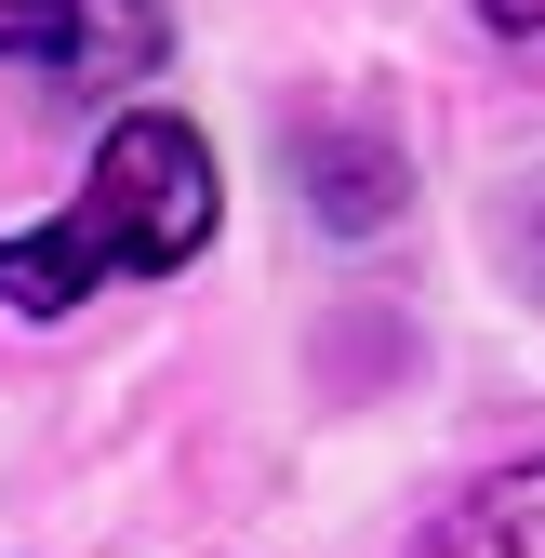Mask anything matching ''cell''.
Wrapping results in <instances>:
<instances>
[{
    "instance_id": "4",
    "label": "cell",
    "mask_w": 545,
    "mask_h": 558,
    "mask_svg": "<svg viewBox=\"0 0 545 558\" xmlns=\"http://www.w3.org/2000/svg\"><path fill=\"white\" fill-rule=\"evenodd\" d=\"M306 199H319V227H386V214H399V147H386V133L319 120V133H306Z\"/></svg>"
},
{
    "instance_id": "5",
    "label": "cell",
    "mask_w": 545,
    "mask_h": 558,
    "mask_svg": "<svg viewBox=\"0 0 545 558\" xmlns=\"http://www.w3.org/2000/svg\"><path fill=\"white\" fill-rule=\"evenodd\" d=\"M480 14H493L506 40H532V53H545V0H480Z\"/></svg>"
},
{
    "instance_id": "1",
    "label": "cell",
    "mask_w": 545,
    "mask_h": 558,
    "mask_svg": "<svg viewBox=\"0 0 545 558\" xmlns=\"http://www.w3.org/2000/svg\"><path fill=\"white\" fill-rule=\"evenodd\" d=\"M214 214H227V186H214L199 120L133 107V120H107L81 199H66L53 227L0 240V306L14 319H66L81 293H107V279H173V266L214 253Z\"/></svg>"
},
{
    "instance_id": "3",
    "label": "cell",
    "mask_w": 545,
    "mask_h": 558,
    "mask_svg": "<svg viewBox=\"0 0 545 558\" xmlns=\"http://www.w3.org/2000/svg\"><path fill=\"white\" fill-rule=\"evenodd\" d=\"M413 558H545V465H506L480 493H452Z\"/></svg>"
},
{
    "instance_id": "2",
    "label": "cell",
    "mask_w": 545,
    "mask_h": 558,
    "mask_svg": "<svg viewBox=\"0 0 545 558\" xmlns=\"http://www.w3.org/2000/svg\"><path fill=\"white\" fill-rule=\"evenodd\" d=\"M0 53L53 94H107L160 66V0H0Z\"/></svg>"
}]
</instances>
